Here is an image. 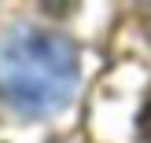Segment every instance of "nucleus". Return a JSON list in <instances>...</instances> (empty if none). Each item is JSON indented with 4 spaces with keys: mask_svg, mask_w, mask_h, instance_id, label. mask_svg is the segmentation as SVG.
<instances>
[{
    "mask_svg": "<svg viewBox=\"0 0 151 143\" xmlns=\"http://www.w3.org/2000/svg\"><path fill=\"white\" fill-rule=\"evenodd\" d=\"M78 88V48L41 26H15L0 41V95L19 114H55Z\"/></svg>",
    "mask_w": 151,
    "mask_h": 143,
    "instance_id": "1",
    "label": "nucleus"
},
{
    "mask_svg": "<svg viewBox=\"0 0 151 143\" xmlns=\"http://www.w3.org/2000/svg\"><path fill=\"white\" fill-rule=\"evenodd\" d=\"M137 132H140V139L151 143V99L140 107V117H137Z\"/></svg>",
    "mask_w": 151,
    "mask_h": 143,
    "instance_id": "2",
    "label": "nucleus"
}]
</instances>
